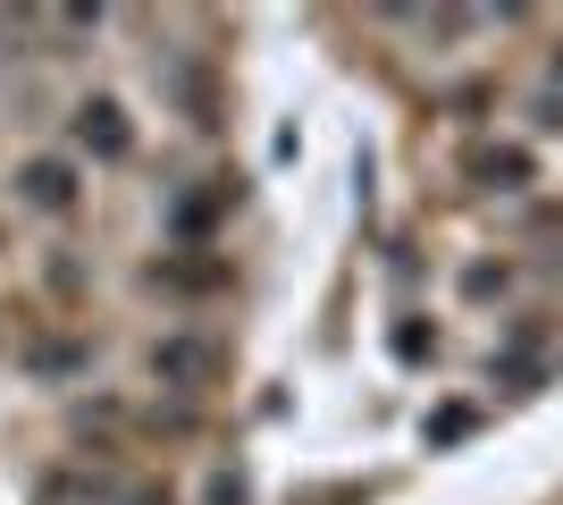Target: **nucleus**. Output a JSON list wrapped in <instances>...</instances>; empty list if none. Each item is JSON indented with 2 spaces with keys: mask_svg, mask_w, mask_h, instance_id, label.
Wrapping results in <instances>:
<instances>
[{
  "mask_svg": "<svg viewBox=\"0 0 563 505\" xmlns=\"http://www.w3.org/2000/svg\"><path fill=\"white\" fill-rule=\"evenodd\" d=\"M76 152H93V161H126L135 152V127H126V110H118L110 94H93V101H76Z\"/></svg>",
  "mask_w": 563,
  "mask_h": 505,
  "instance_id": "1",
  "label": "nucleus"
},
{
  "mask_svg": "<svg viewBox=\"0 0 563 505\" xmlns=\"http://www.w3.org/2000/svg\"><path fill=\"white\" fill-rule=\"evenodd\" d=\"M18 194L25 211H76V161H59V152H43V161H18Z\"/></svg>",
  "mask_w": 563,
  "mask_h": 505,
  "instance_id": "2",
  "label": "nucleus"
},
{
  "mask_svg": "<svg viewBox=\"0 0 563 505\" xmlns=\"http://www.w3.org/2000/svg\"><path fill=\"white\" fill-rule=\"evenodd\" d=\"M211 371H219L211 337H161V345H152V380L161 387H202Z\"/></svg>",
  "mask_w": 563,
  "mask_h": 505,
  "instance_id": "3",
  "label": "nucleus"
},
{
  "mask_svg": "<svg viewBox=\"0 0 563 505\" xmlns=\"http://www.w3.org/2000/svg\"><path fill=\"white\" fill-rule=\"evenodd\" d=\"M471 177H479V186H496V194H521L530 177H539V161H530L521 144H488L479 161H471Z\"/></svg>",
  "mask_w": 563,
  "mask_h": 505,
  "instance_id": "4",
  "label": "nucleus"
},
{
  "mask_svg": "<svg viewBox=\"0 0 563 505\" xmlns=\"http://www.w3.org/2000/svg\"><path fill=\"white\" fill-rule=\"evenodd\" d=\"M211 505H244V481H235V472H219V481H211Z\"/></svg>",
  "mask_w": 563,
  "mask_h": 505,
  "instance_id": "5",
  "label": "nucleus"
}]
</instances>
